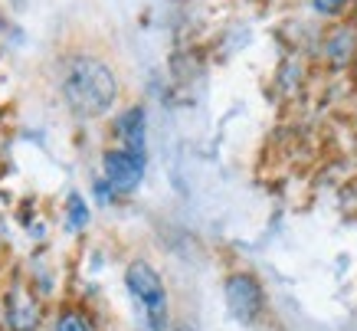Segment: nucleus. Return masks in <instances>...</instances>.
I'll use <instances>...</instances> for the list:
<instances>
[{
	"label": "nucleus",
	"mask_w": 357,
	"mask_h": 331,
	"mask_svg": "<svg viewBox=\"0 0 357 331\" xmlns=\"http://www.w3.org/2000/svg\"><path fill=\"white\" fill-rule=\"evenodd\" d=\"M56 331H92V328H89V318H86V315H79V311H69V315H63V318H59Z\"/></svg>",
	"instance_id": "0eeeda50"
},
{
	"label": "nucleus",
	"mask_w": 357,
	"mask_h": 331,
	"mask_svg": "<svg viewBox=\"0 0 357 331\" xmlns=\"http://www.w3.org/2000/svg\"><path fill=\"white\" fill-rule=\"evenodd\" d=\"M144 128H148V122H144V108L135 105V108H128L125 115H119V122H115V135H119L121 148L144 158Z\"/></svg>",
	"instance_id": "39448f33"
},
{
	"label": "nucleus",
	"mask_w": 357,
	"mask_h": 331,
	"mask_svg": "<svg viewBox=\"0 0 357 331\" xmlns=\"http://www.w3.org/2000/svg\"><path fill=\"white\" fill-rule=\"evenodd\" d=\"M227 309L239 325H252L262 311V288L259 282L246 272L227 279Z\"/></svg>",
	"instance_id": "7ed1b4c3"
},
{
	"label": "nucleus",
	"mask_w": 357,
	"mask_h": 331,
	"mask_svg": "<svg viewBox=\"0 0 357 331\" xmlns=\"http://www.w3.org/2000/svg\"><path fill=\"white\" fill-rule=\"evenodd\" d=\"M314 13H321V17H337V13L347 7V0H312Z\"/></svg>",
	"instance_id": "6e6552de"
},
{
	"label": "nucleus",
	"mask_w": 357,
	"mask_h": 331,
	"mask_svg": "<svg viewBox=\"0 0 357 331\" xmlns=\"http://www.w3.org/2000/svg\"><path fill=\"white\" fill-rule=\"evenodd\" d=\"M125 286H128L131 299L138 302L141 315H144V331H164V325H167V288H164L161 276L148 263L138 259L125 272Z\"/></svg>",
	"instance_id": "f03ea898"
},
{
	"label": "nucleus",
	"mask_w": 357,
	"mask_h": 331,
	"mask_svg": "<svg viewBox=\"0 0 357 331\" xmlns=\"http://www.w3.org/2000/svg\"><path fill=\"white\" fill-rule=\"evenodd\" d=\"M115 96H119L115 73H112L102 59L82 56V59H76V63L66 69L63 98H66V105L73 108L79 118L105 115V112L115 105Z\"/></svg>",
	"instance_id": "f257e3e1"
},
{
	"label": "nucleus",
	"mask_w": 357,
	"mask_h": 331,
	"mask_svg": "<svg viewBox=\"0 0 357 331\" xmlns=\"http://www.w3.org/2000/svg\"><path fill=\"white\" fill-rule=\"evenodd\" d=\"M102 168H105V181L112 184L115 193H131L144 177V158L141 154H131L125 148L105 151L102 158Z\"/></svg>",
	"instance_id": "20e7f679"
},
{
	"label": "nucleus",
	"mask_w": 357,
	"mask_h": 331,
	"mask_svg": "<svg viewBox=\"0 0 357 331\" xmlns=\"http://www.w3.org/2000/svg\"><path fill=\"white\" fill-rule=\"evenodd\" d=\"M66 220H69V230H82L89 223V207L79 193H69V200H66Z\"/></svg>",
	"instance_id": "423d86ee"
}]
</instances>
